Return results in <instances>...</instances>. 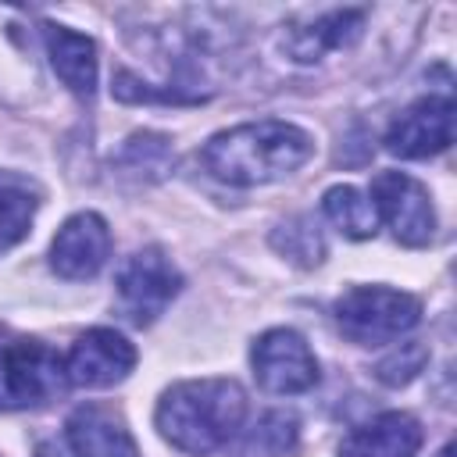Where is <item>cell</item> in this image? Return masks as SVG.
Here are the masks:
<instances>
[{"label": "cell", "instance_id": "obj_1", "mask_svg": "<svg viewBox=\"0 0 457 457\" xmlns=\"http://www.w3.org/2000/svg\"><path fill=\"white\" fill-rule=\"evenodd\" d=\"M311 154H314V139L303 129L278 118H264L211 136L207 146L200 150V161L218 182L264 186L307 164Z\"/></svg>", "mask_w": 457, "mask_h": 457}, {"label": "cell", "instance_id": "obj_3", "mask_svg": "<svg viewBox=\"0 0 457 457\" xmlns=\"http://www.w3.org/2000/svg\"><path fill=\"white\" fill-rule=\"evenodd\" d=\"M336 325L357 346H382L411 332L421 318V300L389 286H353L336 300Z\"/></svg>", "mask_w": 457, "mask_h": 457}, {"label": "cell", "instance_id": "obj_7", "mask_svg": "<svg viewBox=\"0 0 457 457\" xmlns=\"http://www.w3.org/2000/svg\"><path fill=\"white\" fill-rule=\"evenodd\" d=\"M371 204H375V214L386 218V225L403 246H425L432 239L436 211H432L428 189L407 171H378L371 179Z\"/></svg>", "mask_w": 457, "mask_h": 457}, {"label": "cell", "instance_id": "obj_9", "mask_svg": "<svg viewBox=\"0 0 457 457\" xmlns=\"http://www.w3.org/2000/svg\"><path fill=\"white\" fill-rule=\"evenodd\" d=\"M136 364V346L114 332V328H89L82 332L68 357H64V375L75 386L86 389H107L114 382H121Z\"/></svg>", "mask_w": 457, "mask_h": 457}, {"label": "cell", "instance_id": "obj_14", "mask_svg": "<svg viewBox=\"0 0 457 457\" xmlns=\"http://www.w3.org/2000/svg\"><path fill=\"white\" fill-rule=\"evenodd\" d=\"M364 29V11H328L321 18H314L307 29H296L289 36V54L300 64L321 61L332 50L350 46Z\"/></svg>", "mask_w": 457, "mask_h": 457}, {"label": "cell", "instance_id": "obj_18", "mask_svg": "<svg viewBox=\"0 0 457 457\" xmlns=\"http://www.w3.org/2000/svg\"><path fill=\"white\" fill-rule=\"evenodd\" d=\"M275 246L286 250V257H293L300 264H318L321 253H325V243H321L318 228L311 221H303V218L286 225V232H275Z\"/></svg>", "mask_w": 457, "mask_h": 457}, {"label": "cell", "instance_id": "obj_11", "mask_svg": "<svg viewBox=\"0 0 457 457\" xmlns=\"http://www.w3.org/2000/svg\"><path fill=\"white\" fill-rule=\"evenodd\" d=\"M75 457H136V439L125 421L104 403H82L64 425Z\"/></svg>", "mask_w": 457, "mask_h": 457}, {"label": "cell", "instance_id": "obj_17", "mask_svg": "<svg viewBox=\"0 0 457 457\" xmlns=\"http://www.w3.org/2000/svg\"><path fill=\"white\" fill-rule=\"evenodd\" d=\"M293 446H296V421L282 411H271L253 425V432L243 443V453L246 457H286Z\"/></svg>", "mask_w": 457, "mask_h": 457}, {"label": "cell", "instance_id": "obj_21", "mask_svg": "<svg viewBox=\"0 0 457 457\" xmlns=\"http://www.w3.org/2000/svg\"><path fill=\"white\" fill-rule=\"evenodd\" d=\"M436 457H453V446H450V443H446V446H443V450H439V453H436Z\"/></svg>", "mask_w": 457, "mask_h": 457}, {"label": "cell", "instance_id": "obj_10", "mask_svg": "<svg viewBox=\"0 0 457 457\" xmlns=\"http://www.w3.org/2000/svg\"><path fill=\"white\" fill-rule=\"evenodd\" d=\"M107 253H111L107 221L93 211H82V214H71L57 228L54 246H50V264L61 278L82 282V278H93L104 268Z\"/></svg>", "mask_w": 457, "mask_h": 457}, {"label": "cell", "instance_id": "obj_16", "mask_svg": "<svg viewBox=\"0 0 457 457\" xmlns=\"http://www.w3.org/2000/svg\"><path fill=\"white\" fill-rule=\"evenodd\" d=\"M321 207H325L328 221H332L343 236H350V239H368V236H375V225H378L375 204H371L357 186H332V189H325Z\"/></svg>", "mask_w": 457, "mask_h": 457}, {"label": "cell", "instance_id": "obj_13", "mask_svg": "<svg viewBox=\"0 0 457 457\" xmlns=\"http://www.w3.org/2000/svg\"><path fill=\"white\" fill-rule=\"evenodd\" d=\"M43 39H46V54H50L57 79L75 96L89 100L96 93V46H93V39L82 32H71L64 25H54V21L43 25Z\"/></svg>", "mask_w": 457, "mask_h": 457}, {"label": "cell", "instance_id": "obj_20", "mask_svg": "<svg viewBox=\"0 0 457 457\" xmlns=\"http://www.w3.org/2000/svg\"><path fill=\"white\" fill-rule=\"evenodd\" d=\"M121 164H125V168H132V171H139V168L146 164V171L161 175V168L168 164V139H161V136H150V132H143V136H132V139L125 143Z\"/></svg>", "mask_w": 457, "mask_h": 457}, {"label": "cell", "instance_id": "obj_15", "mask_svg": "<svg viewBox=\"0 0 457 457\" xmlns=\"http://www.w3.org/2000/svg\"><path fill=\"white\" fill-rule=\"evenodd\" d=\"M36 207H39L36 182L14 171H0V253L29 236Z\"/></svg>", "mask_w": 457, "mask_h": 457}, {"label": "cell", "instance_id": "obj_2", "mask_svg": "<svg viewBox=\"0 0 457 457\" xmlns=\"http://www.w3.org/2000/svg\"><path fill=\"white\" fill-rule=\"evenodd\" d=\"M246 414V396L232 378H196L171 386L157 403V428L161 436L189 453L207 457L239 432Z\"/></svg>", "mask_w": 457, "mask_h": 457}, {"label": "cell", "instance_id": "obj_6", "mask_svg": "<svg viewBox=\"0 0 457 457\" xmlns=\"http://www.w3.org/2000/svg\"><path fill=\"white\" fill-rule=\"evenodd\" d=\"M250 364H253V378L261 382V389L275 396H293L318 382V361L311 346L303 343V336L293 328H268L253 343Z\"/></svg>", "mask_w": 457, "mask_h": 457}, {"label": "cell", "instance_id": "obj_5", "mask_svg": "<svg viewBox=\"0 0 457 457\" xmlns=\"http://www.w3.org/2000/svg\"><path fill=\"white\" fill-rule=\"evenodd\" d=\"M179 289H182L179 268L164 257V250L146 246L132 253L118 271V311L139 328L154 325L164 314V307L179 296Z\"/></svg>", "mask_w": 457, "mask_h": 457}, {"label": "cell", "instance_id": "obj_19", "mask_svg": "<svg viewBox=\"0 0 457 457\" xmlns=\"http://www.w3.org/2000/svg\"><path fill=\"white\" fill-rule=\"evenodd\" d=\"M421 364H425V346L421 343H400V350H393L386 361H378L375 375L386 386H403L421 371Z\"/></svg>", "mask_w": 457, "mask_h": 457}, {"label": "cell", "instance_id": "obj_12", "mask_svg": "<svg viewBox=\"0 0 457 457\" xmlns=\"http://www.w3.org/2000/svg\"><path fill=\"white\" fill-rule=\"evenodd\" d=\"M425 432L414 414L386 411L364 425H357L343 443L339 457H414Z\"/></svg>", "mask_w": 457, "mask_h": 457}, {"label": "cell", "instance_id": "obj_4", "mask_svg": "<svg viewBox=\"0 0 457 457\" xmlns=\"http://www.w3.org/2000/svg\"><path fill=\"white\" fill-rule=\"evenodd\" d=\"M64 357L39 339L0 336V411H25L64 389Z\"/></svg>", "mask_w": 457, "mask_h": 457}, {"label": "cell", "instance_id": "obj_8", "mask_svg": "<svg viewBox=\"0 0 457 457\" xmlns=\"http://www.w3.org/2000/svg\"><path fill=\"white\" fill-rule=\"evenodd\" d=\"M453 139V104L450 96H421L411 107H403L389 132H386V150L407 161L432 157L446 150Z\"/></svg>", "mask_w": 457, "mask_h": 457}]
</instances>
